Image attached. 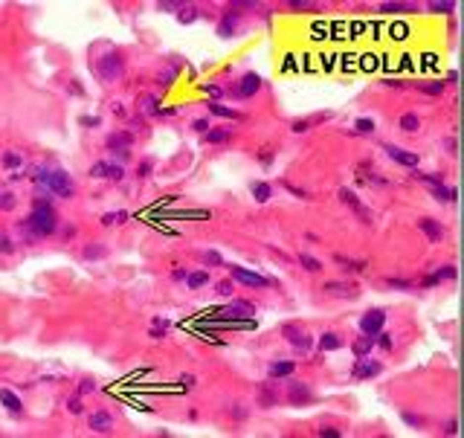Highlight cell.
Returning <instances> with one entry per match:
<instances>
[{"label":"cell","instance_id":"52a82bcc","mask_svg":"<svg viewBox=\"0 0 464 438\" xmlns=\"http://www.w3.org/2000/svg\"><path fill=\"white\" fill-rule=\"evenodd\" d=\"M380 363L377 360H366V357H357V363H354L351 369V377L354 380H366V377H375V374H380Z\"/></svg>","mask_w":464,"mask_h":438},{"label":"cell","instance_id":"836d02e7","mask_svg":"<svg viewBox=\"0 0 464 438\" xmlns=\"http://www.w3.org/2000/svg\"><path fill=\"white\" fill-rule=\"evenodd\" d=\"M337 264H342V270H351V273L366 270V262H351V259H342V256H337Z\"/></svg>","mask_w":464,"mask_h":438},{"label":"cell","instance_id":"603a6c76","mask_svg":"<svg viewBox=\"0 0 464 438\" xmlns=\"http://www.w3.org/2000/svg\"><path fill=\"white\" fill-rule=\"evenodd\" d=\"M432 197L438 200V203H453L456 200V189H450V186H432Z\"/></svg>","mask_w":464,"mask_h":438},{"label":"cell","instance_id":"83f0119b","mask_svg":"<svg viewBox=\"0 0 464 438\" xmlns=\"http://www.w3.org/2000/svg\"><path fill=\"white\" fill-rule=\"evenodd\" d=\"M253 195H255L258 203H267L270 195H273V189H270V183H261V180H258V183H253Z\"/></svg>","mask_w":464,"mask_h":438},{"label":"cell","instance_id":"277c9868","mask_svg":"<svg viewBox=\"0 0 464 438\" xmlns=\"http://www.w3.org/2000/svg\"><path fill=\"white\" fill-rule=\"evenodd\" d=\"M383 325H386V310H383V307L366 310L363 319H360V331H363V334H380Z\"/></svg>","mask_w":464,"mask_h":438},{"label":"cell","instance_id":"d6a6232c","mask_svg":"<svg viewBox=\"0 0 464 438\" xmlns=\"http://www.w3.org/2000/svg\"><path fill=\"white\" fill-rule=\"evenodd\" d=\"M3 166L6 169H18V166H23V157L18 151H6L3 154Z\"/></svg>","mask_w":464,"mask_h":438},{"label":"cell","instance_id":"ffe728a7","mask_svg":"<svg viewBox=\"0 0 464 438\" xmlns=\"http://www.w3.org/2000/svg\"><path fill=\"white\" fill-rule=\"evenodd\" d=\"M206 108H209V113H215V116H221V119H241V113L235 108H226V105H218V102H209Z\"/></svg>","mask_w":464,"mask_h":438},{"label":"cell","instance_id":"03108f58","mask_svg":"<svg viewBox=\"0 0 464 438\" xmlns=\"http://www.w3.org/2000/svg\"><path fill=\"white\" fill-rule=\"evenodd\" d=\"M160 9H183L180 3H160Z\"/></svg>","mask_w":464,"mask_h":438},{"label":"cell","instance_id":"5bb4252c","mask_svg":"<svg viewBox=\"0 0 464 438\" xmlns=\"http://www.w3.org/2000/svg\"><path fill=\"white\" fill-rule=\"evenodd\" d=\"M375 346H377V334H363L360 340H354L351 343V351L357 354V357H369Z\"/></svg>","mask_w":464,"mask_h":438},{"label":"cell","instance_id":"681fc988","mask_svg":"<svg viewBox=\"0 0 464 438\" xmlns=\"http://www.w3.org/2000/svg\"><path fill=\"white\" fill-rule=\"evenodd\" d=\"M403 421H406L409 427H421V424H423V418H421V415H412V412H403Z\"/></svg>","mask_w":464,"mask_h":438},{"label":"cell","instance_id":"003e7915","mask_svg":"<svg viewBox=\"0 0 464 438\" xmlns=\"http://www.w3.org/2000/svg\"><path fill=\"white\" fill-rule=\"evenodd\" d=\"M285 70H296V61H293V55H288V61H285Z\"/></svg>","mask_w":464,"mask_h":438},{"label":"cell","instance_id":"ab89813d","mask_svg":"<svg viewBox=\"0 0 464 438\" xmlns=\"http://www.w3.org/2000/svg\"><path fill=\"white\" fill-rule=\"evenodd\" d=\"M415 180H421V183H429V186H441V183H444L441 175H415Z\"/></svg>","mask_w":464,"mask_h":438},{"label":"cell","instance_id":"11a10c76","mask_svg":"<svg viewBox=\"0 0 464 438\" xmlns=\"http://www.w3.org/2000/svg\"><path fill=\"white\" fill-rule=\"evenodd\" d=\"M67 406H70V412H73V415H79V412H82V409H84V406H82V400H79V397H73V400H67Z\"/></svg>","mask_w":464,"mask_h":438},{"label":"cell","instance_id":"7402d4cb","mask_svg":"<svg viewBox=\"0 0 464 438\" xmlns=\"http://www.w3.org/2000/svg\"><path fill=\"white\" fill-rule=\"evenodd\" d=\"M400 131H406V133H415L421 128V119H418V113H403L400 116Z\"/></svg>","mask_w":464,"mask_h":438},{"label":"cell","instance_id":"b9f144b4","mask_svg":"<svg viewBox=\"0 0 464 438\" xmlns=\"http://www.w3.org/2000/svg\"><path fill=\"white\" fill-rule=\"evenodd\" d=\"M122 177H125V172H122V166H111V163H108V180H116V183H119Z\"/></svg>","mask_w":464,"mask_h":438},{"label":"cell","instance_id":"4316f807","mask_svg":"<svg viewBox=\"0 0 464 438\" xmlns=\"http://www.w3.org/2000/svg\"><path fill=\"white\" fill-rule=\"evenodd\" d=\"M166 331H169V319L157 316L154 322H151V331H148V337H151V340H163V337H166Z\"/></svg>","mask_w":464,"mask_h":438},{"label":"cell","instance_id":"1f68e13d","mask_svg":"<svg viewBox=\"0 0 464 438\" xmlns=\"http://www.w3.org/2000/svg\"><path fill=\"white\" fill-rule=\"evenodd\" d=\"M299 264H302V267H305V270H308V273H319V270H322V264L316 262V259H313V256H305V253H302V256H299Z\"/></svg>","mask_w":464,"mask_h":438},{"label":"cell","instance_id":"f907efd6","mask_svg":"<svg viewBox=\"0 0 464 438\" xmlns=\"http://www.w3.org/2000/svg\"><path fill=\"white\" fill-rule=\"evenodd\" d=\"M99 256H105V247H87L84 250V259H99Z\"/></svg>","mask_w":464,"mask_h":438},{"label":"cell","instance_id":"ba28073f","mask_svg":"<svg viewBox=\"0 0 464 438\" xmlns=\"http://www.w3.org/2000/svg\"><path fill=\"white\" fill-rule=\"evenodd\" d=\"M383 151L389 154L395 163L406 166V169H415V166H418V154H415V151H406V148H398V145H386Z\"/></svg>","mask_w":464,"mask_h":438},{"label":"cell","instance_id":"4dcf8cb0","mask_svg":"<svg viewBox=\"0 0 464 438\" xmlns=\"http://www.w3.org/2000/svg\"><path fill=\"white\" fill-rule=\"evenodd\" d=\"M322 290H328V293H342V296H354V293H357L354 287H348V285H339V282H328V285L322 287Z\"/></svg>","mask_w":464,"mask_h":438},{"label":"cell","instance_id":"44dd1931","mask_svg":"<svg viewBox=\"0 0 464 438\" xmlns=\"http://www.w3.org/2000/svg\"><path fill=\"white\" fill-rule=\"evenodd\" d=\"M235 26H238V15H232V12L223 15V21L218 23V35H221V38H229V35L235 32Z\"/></svg>","mask_w":464,"mask_h":438},{"label":"cell","instance_id":"60d3db41","mask_svg":"<svg viewBox=\"0 0 464 438\" xmlns=\"http://www.w3.org/2000/svg\"><path fill=\"white\" fill-rule=\"evenodd\" d=\"M90 177H108V163H93L90 166Z\"/></svg>","mask_w":464,"mask_h":438},{"label":"cell","instance_id":"9f6ffc18","mask_svg":"<svg viewBox=\"0 0 464 438\" xmlns=\"http://www.w3.org/2000/svg\"><path fill=\"white\" fill-rule=\"evenodd\" d=\"M203 93H209V96H212V99H218V96H221L223 90L218 88V85H203Z\"/></svg>","mask_w":464,"mask_h":438},{"label":"cell","instance_id":"5b68a950","mask_svg":"<svg viewBox=\"0 0 464 438\" xmlns=\"http://www.w3.org/2000/svg\"><path fill=\"white\" fill-rule=\"evenodd\" d=\"M96 70H99V76L102 79H116V76H122V58L116 55V52H111V55H105V58H99V64H96Z\"/></svg>","mask_w":464,"mask_h":438},{"label":"cell","instance_id":"d4e9b609","mask_svg":"<svg viewBox=\"0 0 464 438\" xmlns=\"http://www.w3.org/2000/svg\"><path fill=\"white\" fill-rule=\"evenodd\" d=\"M186 285L192 287V290L209 285V273H206V270H195V273H189V276H186Z\"/></svg>","mask_w":464,"mask_h":438},{"label":"cell","instance_id":"91938a15","mask_svg":"<svg viewBox=\"0 0 464 438\" xmlns=\"http://www.w3.org/2000/svg\"><path fill=\"white\" fill-rule=\"evenodd\" d=\"M151 169H154V163H151V160H145V163L139 166V177H148V175H151Z\"/></svg>","mask_w":464,"mask_h":438},{"label":"cell","instance_id":"7dc6e473","mask_svg":"<svg viewBox=\"0 0 464 438\" xmlns=\"http://www.w3.org/2000/svg\"><path fill=\"white\" fill-rule=\"evenodd\" d=\"M90 392H96V383H93L90 377H84V380H82V386H79V394H90Z\"/></svg>","mask_w":464,"mask_h":438},{"label":"cell","instance_id":"f35d334b","mask_svg":"<svg viewBox=\"0 0 464 438\" xmlns=\"http://www.w3.org/2000/svg\"><path fill=\"white\" fill-rule=\"evenodd\" d=\"M339 200H342V203H348V206H354V209L360 206L357 195H354V192H348V189H339Z\"/></svg>","mask_w":464,"mask_h":438},{"label":"cell","instance_id":"680465c9","mask_svg":"<svg viewBox=\"0 0 464 438\" xmlns=\"http://www.w3.org/2000/svg\"><path fill=\"white\" fill-rule=\"evenodd\" d=\"M192 128L200 131V133H206V131H209V122H206V119H195V122H192Z\"/></svg>","mask_w":464,"mask_h":438},{"label":"cell","instance_id":"e7e4bbea","mask_svg":"<svg viewBox=\"0 0 464 438\" xmlns=\"http://www.w3.org/2000/svg\"><path fill=\"white\" fill-rule=\"evenodd\" d=\"M186 276H189V273H186V270H174V273H171V279H174V282H183V279H186Z\"/></svg>","mask_w":464,"mask_h":438},{"label":"cell","instance_id":"cb8c5ba5","mask_svg":"<svg viewBox=\"0 0 464 438\" xmlns=\"http://www.w3.org/2000/svg\"><path fill=\"white\" fill-rule=\"evenodd\" d=\"M380 12L383 15H406V12H412V3H380Z\"/></svg>","mask_w":464,"mask_h":438},{"label":"cell","instance_id":"7bdbcfd3","mask_svg":"<svg viewBox=\"0 0 464 438\" xmlns=\"http://www.w3.org/2000/svg\"><path fill=\"white\" fill-rule=\"evenodd\" d=\"M218 293H221V296H232V290H235V285H232V282H229V279H223V282H218Z\"/></svg>","mask_w":464,"mask_h":438},{"label":"cell","instance_id":"f5cc1de1","mask_svg":"<svg viewBox=\"0 0 464 438\" xmlns=\"http://www.w3.org/2000/svg\"><path fill=\"white\" fill-rule=\"evenodd\" d=\"M273 403H276V394L270 392V389H264L261 392V406H273Z\"/></svg>","mask_w":464,"mask_h":438},{"label":"cell","instance_id":"ee69618b","mask_svg":"<svg viewBox=\"0 0 464 438\" xmlns=\"http://www.w3.org/2000/svg\"><path fill=\"white\" fill-rule=\"evenodd\" d=\"M200 259H203V264H215V267H218V264H223V259L218 256V253H212V250H209V253H203Z\"/></svg>","mask_w":464,"mask_h":438},{"label":"cell","instance_id":"816d5d0a","mask_svg":"<svg viewBox=\"0 0 464 438\" xmlns=\"http://www.w3.org/2000/svg\"><path fill=\"white\" fill-rule=\"evenodd\" d=\"M290 128H293V133H305V131L310 128V122H305V119H296V122H293Z\"/></svg>","mask_w":464,"mask_h":438},{"label":"cell","instance_id":"30bf717a","mask_svg":"<svg viewBox=\"0 0 464 438\" xmlns=\"http://www.w3.org/2000/svg\"><path fill=\"white\" fill-rule=\"evenodd\" d=\"M87 424H90V430L99 433V436H108L113 430V418L108 415V412H93V415L87 418Z\"/></svg>","mask_w":464,"mask_h":438},{"label":"cell","instance_id":"484cf974","mask_svg":"<svg viewBox=\"0 0 464 438\" xmlns=\"http://www.w3.org/2000/svg\"><path fill=\"white\" fill-rule=\"evenodd\" d=\"M229 136H232V128H215V131L203 133V139H206V142H215V145H218V142H226Z\"/></svg>","mask_w":464,"mask_h":438},{"label":"cell","instance_id":"c3c4849f","mask_svg":"<svg viewBox=\"0 0 464 438\" xmlns=\"http://www.w3.org/2000/svg\"><path fill=\"white\" fill-rule=\"evenodd\" d=\"M177 383H180V389H192L195 386V374H180Z\"/></svg>","mask_w":464,"mask_h":438},{"label":"cell","instance_id":"94428289","mask_svg":"<svg viewBox=\"0 0 464 438\" xmlns=\"http://www.w3.org/2000/svg\"><path fill=\"white\" fill-rule=\"evenodd\" d=\"M313 6H316V3H302V0H293V3H290V9H313Z\"/></svg>","mask_w":464,"mask_h":438},{"label":"cell","instance_id":"bcb514c9","mask_svg":"<svg viewBox=\"0 0 464 438\" xmlns=\"http://www.w3.org/2000/svg\"><path fill=\"white\" fill-rule=\"evenodd\" d=\"M377 337H380L377 343H380V346H383L386 351H392V349H395V340H392V334H377Z\"/></svg>","mask_w":464,"mask_h":438},{"label":"cell","instance_id":"d6986e66","mask_svg":"<svg viewBox=\"0 0 464 438\" xmlns=\"http://www.w3.org/2000/svg\"><path fill=\"white\" fill-rule=\"evenodd\" d=\"M319 349H322V351H339V349H342V340H339V334H334V331L322 334V337H319Z\"/></svg>","mask_w":464,"mask_h":438},{"label":"cell","instance_id":"6125c7cd","mask_svg":"<svg viewBox=\"0 0 464 438\" xmlns=\"http://www.w3.org/2000/svg\"><path fill=\"white\" fill-rule=\"evenodd\" d=\"M171 79H174V70H169V73H163V76H160V85H171Z\"/></svg>","mask_w":464,"mask_h":438},{"label":"cell","instance_id":"9a60e30c","mask_svg":"<svg viewBox=\"0 0 464 438\" xmlns=\"http://www.w3.org/2000/svg\"><path fill=\"white\" fill-rule=\"evenodd\" d=\"M288 400L293 403V406H302V403H308L310 400V389L305 386V383H290Z\"/></svg>","mask_w":464,"mask_h":438},{"label":"cell","instance_id":"ac0fdd59","mask_svg":"<svg viewBox=\"0 0 464 438\" xmlns=\"http://www.w3.org/2000/svg\"><path fill=\"white\" fill-rule=\"evenodd\" d=\"M0 403H3L9 412H15V415L23 409V406H21V397H18L15 392H9V389H0Z\"/></svg>","mask_w":464,"mask_h":438},{"label":"cell","instance_id":"7a4b0ae2","mask_svg":"<svg viewBox=\"0 0 464 438\" xmlns=\"http://www.w3.org/2000/svg\"><path fill=\"white\" fill-rule=\"evenodd\" d=\"M35 183H38V186H46V192H55V195H61V197H73V192H76L70 175H64L61 169H55V172L38 169V172H35Z\"/></svg>","mask_w":464,"mask_h":438},{"label":"cell","instance_id":"f1b7e54d","mask_svg":"<svg viewBox=\"0 0 464 438\" xmlns=\"http://www.w3.org/2000/svg\"><path fill=\"white\" fill-rule=\"evenodd\" d=\"M453 9H456L453 0H432V3H429V12H435V15H450Z\"/></svg>","mask_w":464,"mask_h":438},{"label":"cell","instance_id":"6da1fadb","mask_svg":"<svg viewBox=\"0 0 464 438\" xmlns=\"http://www.w3.org/2000/svg\"><path fill=\"white\" fill-rule=\"evenodd\" d=\"M21 229H26L32 238H44V235H52V232L58 229V218H55V209L49 206V200L35 197L32 215L21 223Z\"/></svg>","mask_w":464,"mask_h":438},{"label":"cell","instance_id":"f6af8a7d","mask_svg":"<svg viewBox=\"0 0 464 438\" xmlns=\"http://www.w3.org/2000/svg\"><path fill=\"white\" fill-rule=\"evenodd\" d=\"M386 285L389 287H398V290H412V282H403V279H389V282H386Z\"/></svg>","mask_w":464,"mask_h":438},{"label":"cell","instance_id":"be15d7a7","mask_svg":"<svg viewBox=\"0 0 464 438\" xmlns=\"http://www.w3.org/2000/svg\"><path fill=\"white\" fill-rule=\"evenodd\" d=\"M444 433H447V436H456V433H459V424H456V421H450V424H447V430H444Z\"/></svg>","mask_w":464,"mask_h":438},{"label":"cell","instance_id":"e575fe53","mask_svg":"<svg viewBox=\"0 0 464 438\" xmlns=\"http://www.w3.org/2000/svg\"><path fill=\"white\" fill-rule=\"evenodd\" d=\"M128 220V212H108V215H102V223L105 226H111V223H125Z\"/></svg>","mask_w":464,"mask_h":438},{"label":"cell","instance_id":"4fadbf2b","mask_svg":"<svg viewBox=\"0 0 464 438\" xmlns=\"http://www.w3.org/2000/svg\"><path fill=\"white\" fill-rule=\"evenodd\" d=\"M285 337H288V340L299 351H310V337L302 328H296V325H285Z\"/></svg>","mask_w":464,"mask_h":438},{"label":"cell","instance_id":"f546056e","mask_svg":"<svg viewBox=\"0 0 464 438\" xmlns=\"http://www.w3.org/2000/svg\"><path fill=\"white\" fill-rule=\"evenodd\" d=\"M444 88H447V82H426V85H418V90L429 93V96H441Z\"/></svg>","mask_w":464,"mask_h":438},{"label":"cell","instance_id":"e0dca14e","mask_svg":"<svg viewBox=\"0 0 464 438\" xmlns=\"http://www.w3.org/2000/svg\"><path fill=\"white\" fill-rule=\"evenodd\" d=\"M293 369H296V366H293L290 360H276V363H270L267 374H270V377H290Z\"/></svg>","mask_w":464,"mask_h":438},{"label":"cell","instance_id":"2e32d148","mask_svg":"<svg viewBox=\"0 0 464 438\" xmlns=\"http://www.w3.org/2000/svg\"><path fill=\"white\" fill-rule=\"evenodd\" d=\"M456 276H459V270H456L453 264H447V267H438L432 276H426V279H423V285L432 287V285H438V282H444V279H456Z\"/></svg>","mask_w":464,"mask_h":438},{"label":"cell","instance_id":"8992f818","mask_svg":"<svg viewBox=\"0 0 464 438\" xmlns=\"http://www.w3.org/2000/svg\"><path fill=\"white\" fill-rule=\"evenodd\" d=\"M229 273H232V279H235V282H241V285H247V287H267V285H270V279L258 276V273H253V270H247V267H232Z\"/></svg>","mask_w":464,"mask_h":438},{"label":"cell","instance_id":"d590c367","mask_svg":"<svg viewBox=\"0 0 464 438\" xmlns=\"http://www.w3.org/2000/svg\"><path fill=\"white\" fill-rule=\"evenodd\" d=\"M177 18H180V23H192L195 18H198V9H195V6H183Z\"/></svg>","mask_w":464,"mask_h":438},{"label":"cell","instance_id":"6f0895ef","mask_svg":"<svg viewBox=\"0 0 464 438\" xmlns=\"http://www.w3.org/2000/svg\"><path fill=\"white\" fill-rule=\"evenodd\" d=\"M319 436H322V438H339V430H334V427H322V430H319Z\"/></svg>","mask_w":464,"mask_h":438},{"label":"cell","instance_id":"74e56055","mask_svg":"<svg viewBox=\"0 0 464 438\" xmlns=\"http://www.w3.org/2000/svg\"><path fill=\"white\" fill-rule=\"evenodd\" d=\"M0 209H3V212H12V209H15V195H12V192H3V195H0Z\"/></svg>","mask_w":464,"mask_h":438},{"label":"cell","instance_id":"7c38bea8","mask_svg":"<svg viewBox=\"0 0 464 438\" xmlns=\"http://www.w3.org/2000/svg\"><path fill=\"white\" fill-rule=\"evenodd\" d=\"M418 229L426 235V238H429V241H441V238H444V226L435 218H421L418 220Z\"/></svg>","mask_w":464,"mask_h":438},{"label":"cell","instance_id":"8d00e7d4","mask_svg":"<svg viewBox=\"0 0 464 438\" xmlns=\"http://www.w3.org/2000/svg\"><path fill=\"white\" fill-rule=\"evenodd\" d=\"M354 131H357V133H372V131H375V122L363 116V119H357V122H354Z\"/></svg>","mask_w":464,"mask_h":438},{"label":"cell","instance_id":"3957f363","mask_svg":"<svg viewBox=\"0 0 464 438\" xmlns=\"http://www.w3.org/2000/svg\"><path fill=\"white\" fill-rule=\"evenodd\" d=\"M253 316H255V307L250 305V302H241V299H235V302H229L226 307L215 310V319H253Z\"/></svg>","mask_w":464,"mask_h":438},{"label":"cell","instance_id":"9c48e42d","mask_svg":"<svg viewBox=\"0 0 464 438\" xmlns=\"http://www.w3.org/2000/svg\"><path fill=\"white\" fill-rule=\"evenodd\" d=\"M105 145L111 148V151H128L133 145V133L131 131H116V133H111L108 139H105Z\"/></svg>","mask_w":464,"mask_h":438},{"label":"cell","instance_id":"db71d44e","mask_svg":"<svg viewBox=\"0 0 464 438\" xmlns=\"http://www.w3.org/2000/svg\"><path fill=\"white\" fill-rule=\"evenodd\" d=\"M79 122H82V125H87V128H96V125H102V119H99V116H82Z\"/></svg>","mask_w":464,"mask_h":438},{"label":"cell","instance_id":"8fae6325","mask_svg":"<svg viewBox=\"0 0 464 438\" xmlns=\"http://www.w3.org/2000/svg\"><path fill=\"white\" fill-rule=\"evenodd\" d=\"M258 90H261V76L247 73L241 79V85H238V96H241V99H250V96H255Z\"/></svg>","mask_w":464,"mask_h":438}]
</instances>
